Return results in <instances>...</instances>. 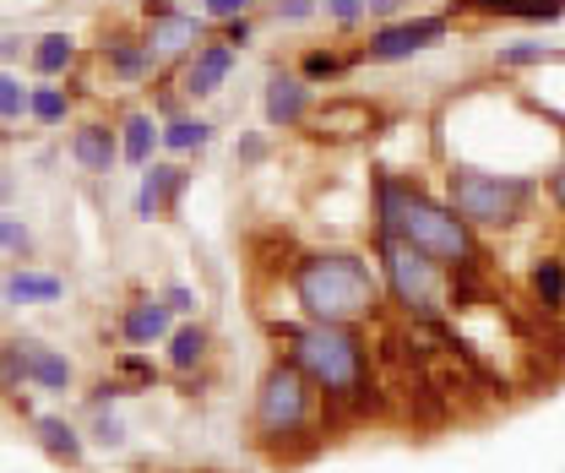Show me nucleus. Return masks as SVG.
<instances>
[{"instance_id": "nucleus-1", "label": "nucleus", "mask_w": 565, "mask_h": 473, "mask_svg": "<svg viewBox=\"0 0 565 473\" xmlns=\"http://www.w3.org/2000/svg\"><path fill=\"white\" fill-rule=\"evenodd\" d=\"M375 212H381V223H375L381 234L408 240L414 251H424L429 262H440L446 272L473 267V262H479L473 223H468V218H462L451 202L424 197L419 186H408V180L381 175V180H375Z\"/></svg>"}, {"instance_id": "nucleus-2", "label": "nucleus", "mask_w": 565, "mask_h": 473, "mask_svg": "<svg viewBox=\"0 0 565 473\" xmlns=\"http://www.w3.org/2000/svg\"><path fill=\"white\" fill-rule=\"evenodd\" d=\"M294 299L310 322L359 327L381 311V277L353 251H316L294 267Z\"/></svg>"}, {"instance_id": "nucleus-3", "label": "nucleus", "mask_w": 565, "mask_h": 473, "mask_svg": "<svg viewBox=\"0 0 565 473\" xmlns=\"http://www.w3.org/2000/svg\"><path fill=\"white\" fill-rule=\"evenodd\" d=\"M288 359L316 381L321 403L332 408H364L370 398V348L359 338V327H332V322H310V327H282Z\"/></svg>"}, {"instance_id": "nucleus-4", "label": "nucleus", "mask_w": 565, "mask_h": 473, "mask_svg": "<svg viewBox=\"0 0 565 473\" xmlns=\"http://www.w3.org/2000/svg\"><path fill=\"white\" fill-rule=\"evenodd\" d=\"M316 408H321L316 381L294 359H278L262 376V387H256V435L267 446H288V441H299V435L316 430Z\"/></svg>"}, {"instance_id": "nucleus-5", "label": "nucleus", "mask_w": 565, "mask_h": 473, "mask_svg": "<svg viewBox=\"0 0 565 473\" xmlns=\"http://www.w3.org/2000/svg\"><path fill=\"white\" fill-rule=\"evenodd\" d=\"M375 251H381V277H386L392 305H397L408 322H419V327L440 322V311H446V267L429 262L424 251H414V245L397 240V234H381Z\"/></svg>"}, {"instance_id": "nucleus-6", "label": "nucleus", "mask_w": 565, "mask_h": 473, "mask_svg": "<svg viewBox=\"0 0 565 473\" xmlns=\"http://www.w3.org/2000/svg\"><path fill=\"white\" fill-rule=\"evenodd\" d=\"M533 191L539 186L527 175H490V169H468V164H451V175H446V197L473 229L516 223L527 212V202H533Z\"/></svg>"}, {"instance_id": "nucleus-7", "label": "nucleus", "mask_w": 565, "mask_h": 473, "mask_svg": "<svg viewBox=\"0 0 565 473\" xmlns=\"http://www.w3.org/2000/svg\"><path fill=\"white\" fill-rule=\"evenodd\" d=\"M141 17H147V50L158 61H180V55L191 61L202 50V39H207V17H191L174 0H147Z\"/></svg>"}, {"instance_id": "nucleus-8", "label": "nucleus", "mask_w": 565, "mask_h": 473, "mask_svg": "<svg viewBox=\"0 0 565 473\" xmlns=\"http://www.w3.org/2000/svg\"><path fill=\"white\" fill-rule=\"evenodd\" d=\"M440 39H446V17H408V22H381V28L370 33V44H364V61H381V66H392V61H414L419 50L440 44Z\"/></svg>"}, {"instance_id": "nucleus-9", "label": "nucleus", "mask_w": 565, "mask_h": 473, "mask_svg": "<svg viewBox=\"0 0 565 473\" xmlns=\"http://www.w3.org/2000/svg\"><path fill=\"white\" fill-rule=\"evenodd\" d=\"M262 115L273 132H294L310 120V82L294 76V71H273L267 76V93H262Z\"/></svg>"}, {"instance_id": "nucleus-10", "label": "nucleus", "mask_w": 565, "mask_h": 473, "mask_svg": "<svg viewBox=\"0 0 565 473\" xmlns=\"http://www.w3.org/2000/svg\"><path fill=\"white\" fill-rule=\"evenodd\" d=\"M174 333V311L163 305V294L152 299V294H141L131 299L126 311H120V338L131 343V348H152V343H169Z\"/></svg>"}, {"instance_id": "nucleus-11", "label": "nucleus", "mask_w": 565, "mask_h": 473, "mask_svg": "<svg viewBox=\"0 0 565 473\" xmlns=\"http://www.w3.org/2000/svg\"><path fill=\"white\" fill-rule=\"evenodd\" d=\"M120 158H126V153H120V132H115V126L82 120V126L71 132V164H82L87 175H109Z\"/></svg>"}, {"instance_id": "nucleus-12", "label": "nucleus", "mask_w": 565, "mask_h": 473, "mask_svg": "<svg viewBox=\"0 0 565 473\" xmlns=\"http://www.w3.org/2000/svg\"><path fill=\"white\" fill-rule=\"evenodd\" d=\"M234 55H239V50H234V44H223V39L202 44V50H196V55L185 61V82H180V87H185L191 98H212V93H217V87L228 82V71H234Z\"/></svg>"}, {"instance_id": "nucleus-13", "label": "nucleus", "mask_w": 565, "mask_h": 473, "mask_svg": "<svg viewBox=\"0 0 565 473\" xmlns=\"http://www.w3.org/2000/svg\"><path fill=\"white\" fill-rule=\"evenodd\" d=\"M33 435H39V452L50 458V463H61V469H82V458H87V435L61 419V413H39L33 419Z\"/></svg>"}, {"instance_id": "nucleus-14", "label": "nucleus", "mask_w": 565, "mask_h": 473, "mask_svg": "<svg viewBox=\"0 0 565 473\" xmlns=\"http://www.w3.org/2000/svg\"><path fill=\"white\" fill-rule=\"evenodd\" d=\"M191 186V175L180 169V164H147V175H141V191H137V218H158V212H169V207L180 202V191Z\"/></svg>"}, {"instance_id": "nucleus-15", "label": "nucleus", "mask_w": 565, "mask_h": 473, "mask_svg": "<svg viewBox=\"0 0 565 473\" xmlns=\"http://www.w3.org/2000/svg\"><path fill=\"white\" fill-rule=\"evenodd\" d=\"M17 348H22V365H28V381L33 387L66 392L71 381H76V370H71V359L61 348H50V343H39V338H17Z\"/></svg>"}, {"instance_id": "nucleus-16", "label": "nucleus", "mask_w": 565, "mask_h": 473, "mask_svg": "<svg viewBox=\"0 0 565 473\" xmlns=\"http://www.w3.org/2000/svg\"><path fill=\"white\" fill-rule=\"evenodd\" d=\"M61 294H66V283L55 272H33V267H17L0 283V299L6 305H55Z\"/></svg>"}, {"instance_id": "nucleus-17", "label": "nucleus", "mask_w": 565, "mask_h": 473, "mask_svg": "<svg viewBox=\"0 0 565 473\" xmlns=\"http://www.w3.org/2000/svg\"><path fill=\"white\" fill-rule=\"evenodd\" d=\"M163 147V126L152 120V115H126V126H120V153H126V164H137V169H147L152 164V153Z\"/></svg>"}, {"instance_id": "nucleus-18", "label": "nucleus", "mask_w": 565, "mask_h": 473, "mask_svg": "<svg viewBox=\"0 0 565 473\" xmlns=\"http://www.w3.org/2000/svg\"><path fill=\"white\" fill-rule=\"evenodd\" d=\"M104 61H109V71H115V76H126V82L152 76V66H158V55H152L147 44H137V39H126V33L104 39Z\"/></svg>"}, {"instance_id": "nucleus-19", "label": "nucleus", "mask_w": 565, "mask_h": 473, "mask_svg": "<svg viewBox=\"0 0 565 473\" xmlns=\"http://www.w3.org/2000/svg\"><path fill=\"white\" fill-rule=\"evenodd\" d=\"M71 66H76V39H71V33H44V39H33V71H39L44 82L66 76Z\"/></svg>"}, {"instance_id": "nucleus-20", "label": "nucleus", "mask_w": 565, "mask_h": 473, "mask_svg": "<svg viewBox=\"0 0 565 473\" xmlns=\"http://www.w3.org/2000/svg\"><path fill=\"white\" fill-rule=\"evenodd\" d=\"M473 11H490V17H522V22H561L565 0H462Z\"/></svg>"}, {"instance_id": "nucleus-21", "label": "nucleus", "mask_w": 565, "mask_h": 473, "mask_svg": "<svg viewBox=\"0 0 565 473\" xmlns=\"http://www.w3.org/2000/svg\"><path fill=\"white\" fill-rule=\"evenodd\" d=\"M202 359H207V327L185 322V327H174V333H169V370L191 376Z\"/></svg>"}, {"instance_id": "nucleus-22", "label": "nucleus", "mask_w": 565, "mask_h": 473, "mask_svg": "<svg viewBox=\"0 0 565 473\" xmlns=\"http://www.w3.org/2000/svg\"><path fill=\"white\" fill-rule=\"evenodd\" d=\"M370 109H359V104H332V109H321V115H310V126H316V136H359L370 132Z\"/></svg>"}, {"instance_id": "nucleus-23", "label": "nucleus", "mask_w": 565, "mask_h": 473, "mask_svg": "<svg viewBox=\"0 0 565 473\" xmlns=\"http://www.w3.org/2000/svg\"><path fill=\"white\" fill-rule=\"evenodd\" d=\"M212 141V126L207 120H191V115H174L163 126V153H202Z\"/></svg>"}, {"instance_id": "nucleus-24", "label": "nucleus", "mask_w": 565, "mask_h": 473, "mask_svg": "<svg viewBox=\"0 0 565 473\" xmlns=\"http://www.w3.org/2000/svg\"><path fill=\"white\" fill-rule=\"evenodd\" d=\"M66 115H71L66 87H33V98H28V120H39V126H66Z\"/></svg>"}, {"instance_id": "nucleus-25", "label": "nucleus", "mask_w": 565, "mask_h": 473, "mask_svg": "<svg viewBox=\"0 0 565 473\" xmlns=\"http://www.w3.org/2000/svg\"><path fill=\"white\" fill-rule=\"evenodd\" d=\"M533 288H539L544 311H561V305H565V262H555V256H544V262L533 267Z\"/></svg>"}, {"instance_id": "nucleus-26", "label": "nucleus", "mask_w": 565, "mask_h": 473, "mask_svg": "<svg viewBox=\"0 0 565 473\" xmlns=\"http://www.w3.org/2000/svg\"><path fill=\"white\" fill-rule=\"evenodd\" d=\"M28 98H33V87H22L17 71H0V126L22 120L28 115Z\"/></svg>"}, {"instance_id": "nucleus-27", "label": "nucleus", "mask_w": 565, "mask_h": 473, "mask_svg": "<svg viewBox=\"0 0 565 473\" xmlns=\"http://www.w3.org/2000/svg\"><path fill=\"white\" fill-rule=\"evenodd\" d=\"M22 381H28V365H22V348H17V338L0 343V392L17 403L22 398Z\"/></svg>"}, {"instance_id": "nucleus-28", "label": "nucleus", "mask_w": 565, "mask_h": 473, "mask_svg": "<svg viewBox=\"0 0 565 473\" xmlns=\"http://www.w3.org/2000/svg\"><path fill=\"white\" fill-rule=\"evenodd\" d=\"M494 61H500L505 71L544 66V61H550V44H533V39H522V44H500V50H494Z\"/></svg>"}, {"instance_id": "nucleus-29", "label": "nucleus", "mask_w": 565, "mask_h": 473, "mask_svg": "<svg viewBox=\"0 0 565 473\" xmlns=\"http://www.w3.org/2000/svg\"><path fill=\"white\" fill-rule=\"evenodd\" d=\"M349 71V61L343 55H332V50H310L305 61H299V76L316 87V82H332V76H343Z\"/></svg>"}, {"instance_id": "nucleus-30", "label": "nucleus", "mask_w": 565, "mask_h": 473, "mask_svg": "<svg viewBox=\"0 0 565 473\" xmlns=\"http://www.w3.org/2000/svg\"><path fill=\"white\" fill-rule=\"evenodd\" d=\"M87 441H98V446L120 452V446H126V424H120L109 408H98V413H93V435H87Z\"/></svg>"}, {"instance_id": "nucleus-31", "label": "nucleus", "mask_w": 565, "mask_h": 473, "mask_svg": "<svg viewBox=\"0 0 565 473\" xmlns=\"http://www.w3.org/2000/svg\"><path fill=\"white\" fill-rule=\"evenodd\" d=\"M0 251H11L17 262H22V256H33V234H28V223H22V218H0Z\"/></svg>"}, {"instance_id": "nucleus-32", "label": "nucleus", "mask_w": 565, "mask_h": 473, "mask_svg": "<svg viewBox=\"0 0 565 473\" xmlns=\"http://www.w3.org/2000/svg\"><path fill=\"white\" fill-rule=\"evenodd\" d=\"M256 0H202V17L207 22H234V17H250Z\"/></svg>"}, {"instance_id": "nucleus-33", "label": "nucleus", "mask_w": 565, "mask_h": 473, "mask_svg": "<svg viewBox=\"0 0 565 473\" xmlns=\"http://www.w3.org/2000/svg\"><path fill=\"white\" fill-rule=\"evenodd\" d=\"M115 370H120V376H126V381H131V387H152V365H147V359H141L137 348H126V354H120V359H115Z\"/></svg>"}, {"instance_id": "nucleus-34", "label": "nucleus", "mask_w": 565, "mask_h": 473, "mask_svg": "<svg viewBox=\"0 0 565 473\" xmlns=\"http://www.w3.org/2000/svg\"><path fill=\"white\" fill-rule=\"evenodd\" d=\"M126 392H131V387H126L120 376H109V381H98V387L87 392V408H93V413H98V408H115L120 398H126Z\"/></svg>"}, {"instance_id": "nucleus-35", "label": "nucleus", "mask_w": 565, "mask_h": 473, "mask_svg": "<svg viewBox=\"0 0 565 473\" xmlns=\"http://www.w3.org/2000/svg\"><path fill=\"white\" fill-rule=\"evenodd\" d=\"M327 17L349 28V22H359V17H370V0H327Z\"/></svg>"}, {"instance_id": "nucleus-36", "label": "nucleus", "mask_w": 565, "mask_h": 473, "mask_svg": "<svg viewBox=\"0 0 565 473\" xmlns=\"http://www.w3.org/2000/svg\"><path fill=\"white\" fill-rule=\"evenodd\" d=\"M163 305H169L174 316H191V311H196V294H191L185 283H169V288H163Z\"/></svg>"}, {"instance_id": "nucleus-37", "label": "nucleus", "mask_w": 565, "mask_h": 473, "mask_svg": "<svg viewBox=\"0 0 565 473\" xmlns=\"http://www.w3.org/2000/svg\"><path fill=\"white\" fill-rule=\"evenodd\" d=\"M250 33H256V28H250V17L223 22V44H234V50H245V44H250Z\"/></svg>"}, {"instance_id": "nucleus-38", "label": "nucleus", "mask_w": 565, "mask_h": 473, "mask_svg": "<svg viewBox=\"0 0 565 473\" xmlns=\"http://www.w3.org/2000/svg\"><path fill=\"white\" fill-rule=\"evenodd\" d=\"M316 17V0H278V22H305Z\"/></svg>"}, {"instance_id": "nucleus-39", "label": "nucleus", "mask_w": 565, "mask_h": 473, "mask_svg": "<svg viewBox=\"0 0 565 473\" xmlns=\"http://www.w3.org/2000/svg\"><path fill=\"white\" fill-rule=\"evenodd\" d=\"M550 202H555V207L565 212V158H561V169L550 175Z\"/></svg>"}, {"instance_id": "nucleus-40", "label": "nucleus", "mask_w": 565, "mask_h": 473, "mask_svg": "<svg viewBox=\"0 0 565 473\" xmlns=\"http://www.w3.org/2000/svg\"><path fill=\"white\" fill-rule=\"evenodd\" d=\"M403 0H370V17H397Z\"/></svg>"}, {"instance_id": "nucleus-41", "label": "nucleus", "mask_w": 565, "mask_h": 473, "mask_svg": "<svg viewBox=\"0 0 565 473\" xmlns=\"http://www.w3.org/2000/svg\"><path fill=\"white\" fill-rule=\"evenodd\" d=\"M239 158H245V164H256V158H262V141H256V136H250V141H239Z\"/></svg>"}, {"instance_id": "nucleus-42", "label": "nucleus", "mask_w": 565, "mask_h": 473, "mask_svg": "<svg viewBox=\"0 0 565 473\" xmlns=\"http://www.w3.org/2000/svg\"><path fill=\"white\" fill-rule=\"evenodd\" d=\"M11 55H22V39H0V61H11Z\"/></svg>"}]
</instances>
